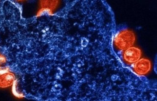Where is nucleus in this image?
Masks as SVG:
<instances>
[{
	"label": "nucleus",
	"instance_id": "obj_1",
	"mask_svg": "<svg viewBox=\"0 0 157 101\" xmlns=\"http://www.w3.org/2000/svg\"><path fill=\"white\" fill-rule=\"evenodd\" d=\"M134 42L133 34L129 31H124L117 34L114 40V44L119 50L126 49Z\"/></svg>",
	"mask_w": 157,
	"mask_h": 101
},
{
	"label": "nucleus",
	"instance_id": "obj_2",
	"mask_svg": "<svg viewBox=\"0 0 157 101\" xmlns=\"http://www.w3.org/2000/svg\"><path fill=\"white\" fill-rule=\"evenodd\" d=\"M141 51L136 48L131 47L125 51L124 58L126 62L130 63L138 61L141 56Z\"/></svg>",
	"mask_w": 157,
	"mask_h": 101
},
{
	"label": "nucleus",
	"instance_id": "obj_3",
	"mask_svg": "<svg viewBox=\"0 0 157 101\" xmlns=\"http://www.w3.org/2000/svg\"><path fill=\"white\" fill-rule=\"evenodd\" d=\"M133 68L136 73L140 75H144L150 71L151 64L148 60L141 59L135 63Z\"/></svg>",
	"mask_w": 157,
	"mask_h": 101
},
{
	"label": "nucleus",
	"instance_id": "obj_4",
	"mask_svg": "<svg viewBox=\"0 0 157 101\" xmlns=\"http://www.w3.org/2000/svg\"><path fill=\"white\" fill-rule=\"evenodd\" d=\"M15 79V75L10 72L0 74V88L9 87L13 85Z\"/></svg>",
	"mask_w": 157,
	"mask_h": 101
},
{
	"label": "nucleus",
	"instance_id": "obj_5",
	"mask_svg": "<svg viewBox=\"0 0 157 101\" xmlns=\"http://www.w3.org/2000/svg\"><path fill=\"white\" fill-rule=\"evenodd\" d=\"M10 72V68L7 65V60L3 54H0V74Z\"/></svg>",
	"mask_w": 157,
	"mask_h": 101
},
{
	"label": "nucleus",
	"instance_id": "obj_6",
	"mask_svg": "<svg viewBox=\"0 0 157 101\" xmlns=\"http://www.w3.org/2000/svg\"><path fill=\"white\" fill-rule=\"evenodd\" d=\"M12 93L15 97L18 98H22L24 97V94L21 91L19 87L18 81L17 80L15 79L12 85Z\"/></svg>",
	"mask_w": 157,
	"mask_h": 101
}]
</instances>
